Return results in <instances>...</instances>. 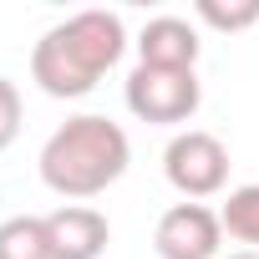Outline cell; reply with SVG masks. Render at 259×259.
I'll return each instance as SVG.
<instances>
[{
  "instance_id": "6da1fadb",
  "label": "cell",
  "mask_w": 259,
  "mask_h": 259,
  "mask_svg": "<svg viewBox=\"0 0 259 259\" xmlns=\"http://www.w3.org/2000/svg\"><path fill=\"white\" fill-rule=\"evenodd\" d=\"M127 163H133L127 133L112 117L81 112V117H66L46 138V148H41V183L51 193H61V198H97V193H107L127 173Z\"/></svg>"
},
{
  "instance_id": "7a4b0ae2",
  "label": "cell",
  "mask_w": 259,
  "mask_h": 259,
  "mask_svg": "<svg viewBox=\"0 0 259 259\" xmlns=\"http://www.w3.org/2000/svg\"><path fill=\"white\" fill-rule=\"evenodd\" d=\"M203 92H198V76L193 71H163V66H138L127 76V112L143 117V122H158V127H173V122H188L198 112Z\"/></svg>"
},
{
  "instance_id": "3957f363",
  "label": "cell",
  "mask_w": 259,
  "mask_h": 259,
  "mask_svg": "<svg viewBox=\"0 0 259 259\" xmlns=\"http://www.w3.org/2000/svg\"><path fill=\"white\" fill-rule=\"evenodd\" d=\"M163 173L168 183L183 193V198H213L224 183H229V148L213 138V133H178L163 153Z\"/></svg>"
},
{
  "instance_id": "277c9868",
  "label": "cell",
  "mask_w": 259,
  "mask_h": 259,
  "mask_svg": "<svg viewBox=\"0 0 259 259\" xmlns=\"http://www.w3.org/2000/svg\"><path fill=\"white\" fill-rule=\"evenodd\" d=\"M153 244H158L163 259H219L224 224H219V213L203 208V203H173V208L158 219Z\"/></svg>"
},
{
  "instance_id": "5b68a950",
  "label": "cell",
  "mask_w": 259,
  "mask_h": 259,
  "mask_svg": "<svg viewBox=\"0 0 259 259\" xmlns=\"http://www.w3.org/2000/svg\"><path fill=\"white\" fill-rule=\"evenodd\" d=\"M56 31L66 36V46L76 51V61H81L92 76L112 71V66L122 61V51H127V31H122V21H117L112 11H76V16H66Z\"/></svg>"
},
{
  "instance_id": "8992f818",
  "label": "cell",
  "mask_w": 259,
  "mask_h": 259,
  "mask_svg": "<svg viewBox=\"0 0 259 259\" xmlns=\"http://www.w3.org/2000/svg\"><path fill=\"white\" fill-rule=\"evenodd\" d=\"M46 234H51L56 259H102L107 239H112V224L92 203H61L56 213H46Z\"/></svg>"
},
{
  "instance_id": "52a82bcc",
  "label": "cell",
  "mask_w": 259,
  "mask_h": 259,
  "mask_svg": "<svg viewBox=\"0 0 259 259\" xmlns=\"http://www.w3.org/2000/svg\"><path fill=\"white\" fill-rule=\"evenodd\" d=\"M138 66H163V71H193L198 66V31L183 16H158L138 36Z\"/></svg>"
},
{
  "instance_id": "ba28073f",
  "label": "cell",
  "mask_w": 259,
  "mask_h": 259,
  "mask_svg": "<svg viewBox=\"0 0 259 259\" xmlns=\"http://www.w3.org/2000/svg\"><path fill=\"white\" fill-rule=\"evenodd\" d=\"M0 259H56L41 213H16L0 224Z\"/></svg>"
},
{
  "instance_id": "9c48e42d",
  "label": "cell",
  "mask_w": 259,
  "mask_h": 259,
  "mask_svg": "<svg viewBox=\"0 0 259 259\" xmlns=\"http://www.w3.org/2000/svg\"><path fill=\"white\" fill-rule=\"evenodd\" d=\"M219 224H224V234H229V239H239V244H254V249H259V183L234 188V193H229V203L219 208Z\"/></svg>"
},
{
  "instance_id": "30bf717a",
  "label": "cell",
  "mask_w": 259,
  "mask_h": 259,
  "mask_svg": "<svg viewBox=\"0 0 259 259\" xmlns=\"http://www.w3.org/2000/svg\"><path fill=\"white\" fill-rule=\"evenodd\" d=\"M198 21L213 26V31H244L259 21V0H234V6H224V0H198Z\"/></svg>"
},
{
  "instance_id": "8fae6325",
  "label": "cell",
  "mask_w": 259,
  "mask_h": 259,
  "mask_svg": "<svg viewBox=\"0 0 259 259\" xmlns=\"http://www.w3.org/2000/svg\"><path fill=\"white\" fill-rule=\"evenodd\" d=\"M21 138V87L11 76H0V153Z\"/></svg>"
},
{
  "instance_id": "7c38bea8",
  "label": "cell",
  "mask_w": 259,
  "mask_h": 259,
  "mask_svg": "<svg viewBox=\"0 0 259 259\" xmlns=\"http://www.w3.org/2000/svg\"><path fill=\"white\" fill-rule=\"evenodd\" d=\"M224 259H259V249H234V254H224Z\"/></svg>"
}]
</instances>
